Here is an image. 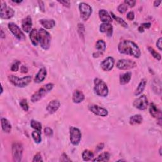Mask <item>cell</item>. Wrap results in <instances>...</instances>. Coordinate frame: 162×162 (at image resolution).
I'll use <instances>...</instances> for the list:
<instances>
[{
    "mask_svg": "<svg viewBox=\"0 0 162 162\" xmlns=\"http://www.w3.org/2000/svg\"><path fill=\"white\" fill-rule=\"evenodd\" d=\"M118 50L121 54L132 56L139 58L141 56V50L137 44L130 40H123L118 45Z\"/></svg>",
    "mask_w": 162,
    "mask_h": 162,
    "instance_id": "6da1fadb",
    "label": "cell"
},
{
    "mask_svg": "<svg viewBox=\"0 0 162 162\" xmlns=\"http://www.w3.org/2000/svg\"><path fill=\"white\" fill-rule=\"evenodd\" d=\"M54 88V84L52 83H48L44 85L40 89H39L36 92L31 96V101L36 103L43 98L49 92H50Z\"/></svg>",
    "mask_w": 162,
    "mask_h": 162,
    "instance_id": "7a4b0ae2",
    "label": "cell"
},
{
    "mask_svg": "<svg viewBox=\"0 0 162 162\" xmlns=\"http://www.w3.org/2000/svg\"><path fill=\"white\" fill-rule=\"evenodd\" d=\"M94 91L95 93L100 97H106L109 93V89L106 84L99 78L94 80Z\"/></svg>",
    "mask_w": 162,
    "mask_h": 162,
    "instance_id": "3957f363",
    "label": "cell"
},
{
    "mask_svg": "<svg viewBox=\"0 0 162 162\" xmlns=\"http://www.w3.org/2000/svg\"><path fill=\"white\" fill-rule=\"evenodd\" d=\"M39 38V44L41 48L44 50H48L50 48L51 37L49 32L46 31L44 28H40L38 31Z\"/></svg>",
    "mask_w": 162,
    "mask_h": 162,
    "instance_id": "277c9868",
    "label": "cell"
},
{
    "mask_svg": "<svg viewBox=\"0 0 162 162\" xmlns=\"http://www.w3.org/2000/svg\"><path fill=\"white\" fill-rule=\"evenodd\" d=\"M8 80L11 84L18 88H25L32 81V77L31 76H25L24 77L19 78L16 76H8Z\"/></svg>",
    "mask_w": 162,
    "mask_h": 162,
    "instance_id": "5b68a950",
    "label": "cell"
},
{
    "mask_svg": "<svg viewBox=\"0 0 162 162\" xmlns=\"http://www.w3.org/2000/svg\"><path fill=\"white\" fill-rule=\"evenodd\" d=\"M79 8L81 19L84 21L88 20L92 13V7L88 3H80L79 4Z\"/></svg>",
    "mask_w": 162,
    "mask_h": 162,
    "instance_id": "8992f818",
    "label": "cell"
},
{
    "mask_svg": "<svg viewBox=\"0 0 162 162\" xmlns=\"http://www.w3.org/2000/svg\"><path fill=\"white\" fill-rule=\"evenodd\" d=\"M23 148L22 144L20 142H15L12 145V157L14 161L20 162L22 160L23 156Z\"/></svg>",
    "mask_w": 162,
    "mask_h": 162,
    "instance_id": "52a82bcc",
    "label": "cell"
},
{
    "mask_svg": "<svg viewBox=\"0 0 162 162\" xmlns=\"http://www.w3.org/2000/svg\"><path fill=\"white\" fill-rule=\"evenodd\" d=\"M15 15V11L4 2H2L0 8V16L2 19H10Z\"/></svg>",
    "mask_w": 162,
    "mask_h": 162,
    "instance_id": "ba28073f",
    "label": "cell"
},
{
    "mask_svg": "<svg viewBox=\"0 0 162 162\" xmlns=\"http://www.w3.org/2000/svg\"><path fill=\"white\" fill-rule=\"evenodd\" d=\"M82 138V134L79 130L76 127H70V140L71 143L74 146H77L80 143Z\"/></svg>",
    "mask_w": 162,
    "mask_h": 162,
    "instance_id": "9c48e42d",
    "label": "cell"
},
{
    "mask_svg": "<svg viewBox=\"0 0 162 162\" xmlns=\"http://www.w3.org/2000/svg\"><path fill=\"white\" fill-rule=\"evenodd\" d=\"M137 66V63L133 60L128 59L119 60L117 63V67L119 70H127L135 68Z\"/></svg>",
    "mask_w": 162,
    "mask_h": 162,
    "instance_id": "30bf717a",
    "label": "cell"
},
{
    "mask_svg": "<svg viewBox=\"0 0 162 162\" xmlns=\"http://www.w3.org/2000/svg\"><path fill=\"white\" fill-rule=\"evenodd\" d=\"M8 27L9 30L12 33L15 37H16L17 39L20 40H24L26 39V37L25 36L24 33L22 32V31L20 29V28L15 24V23L11 22L8 24Z\"/></svg>",
    "mask_w": 162,
    "mask_h": 162,
    "instance_id": "8fae6325",
    "label": "cell"
},
{
    "mask_svg": "<svg viewBox=\"0 0 162 162\" xmlns=\"http://www.w3.org/2000/svg\"><path fill=\"white\" fill-rule=\"evenodd\" d=\"M133 105L140 110H144L148 106V100L146 95L142 94L141 96L137 98L133 103Z\"/></svg>",
    "mask_w": 162,
    "mask_h": 162,
    "instance_id": "7c38bea8",
    "label": "cell"
},
{
    "mask_svg": "<svg viewBox=\"0 0 162 162\" xmlns=\"http://www.w3.org/2000/svg\"><path fill=\"white\" fill-rule=\"evenodd\" d=\"M89 110L94 114L100 117H106L108 112L105 108L98 106L97 105H91L89 106Z\"/></svg>",
    "mask_w": 162,
    "mask_h": 162,
    "instance_id": "4fadbf2b",
    "label": "cell"
},
{
    "mask_svg": "<svg viewBox=\"0 0 162 162\" xmlns=\"http://www.w3.org/2000/svg\"><path fill=\"white\" fill-rule=\"evenodd\" d=\"M115 65V60L113 57L108 56L101 63V67L103 71H111Z\"/></svg>",
    "mask_w": 162,
    "mask_h": 162,
    "instance_id": "5bb4252c",
    "label": "cell"
},
{
    "mask_svg": "<svg viewBox=\"0 0 162 162\" xmlns=\"http://www.w3.org/2000/svg\"><path fill=\"white\" fill-rule=\"evenodd\" d=\"M32 27V20L31 16H27L25 19H24L22 21V30L28 33L31 32Z\"/></svg>",
    "mask_w": 162,
    "mask_h": 162,
    "instance_id": "9a60e30c",
    "label": "cell"
},
{
    "mask_svg": "<svg viewBox=\"0 0 162 162\" xmlns=\"http://www.w3.org/2000/svg\"><path fill=\"white\" fill-rule=\"evenodd\" d=\"M60 106V102L58 100H53L48 103L47 107H46V110H47V112L49 113L53 114L56 112H57Z\"/></svg>",
    "mask_w": 162,
    "mask_h": 162,
    "instance_id": "2e32d148",
    "label": "cell"
},
{
    "mask_svg": "<svg viewBox=\"0 0 162 162\" xmlns=\"http://www.w3.org/2000/svg\"><path fill=\"white\" fill-rule=\"evenodd\" d=\"M100 31L103 33L106 34L107 36L112 37L113 35V28L110 23H103L100 25Z\"/></svg>",
    "mask_w": 162,
    "mask_h": 162,
    "instance_id": "e0dca14e",
    "label": "cell"
},
{
    "mask_svg": "<svg viewBox=\"0 0 162 162\" xmlns=\"http://www.w3.org/2000/svg\"><path fill=\"white\" fill-rule=\"evenodd\" d=\"M47 76V71L44 67H43L40 69L39 72L36 75V77L34 78V82L35 83L39 84L44 81Z\"/></svg>",
    "mask_w": 162,
    "mask_h": 162,
    "instance_id": "ac0fdd59",
    "label": "cell"
},
{
    "mask_svg": "<svg viewBox=\"0 0 162 162\" xmlns=\"http://www.w3.org/2000/svg\"><path fill=\"white\" fill-rule=\"evenodd\" d=\"M99 16L100 20L103 23H111L113 21L111 15L108 11L104 9H101L99 11Z\"/></svg>",
    "mask_w": 162,
    "mask_h": 162,
    "instance_id": "d6986e66",
    "label": "cell"
},
{
    "mask_svg": "<svg viewBox=\"0 0 162 162\" xmlns=\"http://www.w3.org/2000/svg\"><path fill=\"white\" fill-rule=\"evenodd\" d=\"M85 99V96L83 92L79 90H75L73 96H72V101L75 103H80L82 102Z\"/></svg>",
    "mask_w": 162,
    "mask_h": 162,
    "instance_id": "ffe728a7",
    "label": "cell"
},
{
    "mask_svg": "<svg viewBox=\"0 0 162 162\" xmlns=\"http://www.w3.org/2000/svg\"><path fill=\"white\" fill-rule=\"evenodd\" d=\"M30 39L32 44L34 46H37L39 43V32L36 28H33L30 32L29 35Z\"/></svg>",
    "mask_w": 162,
    "mask_h": 162,
    "instance_id": "44dd1931",
    "label": "cell"
},
{
    "mask_svg": "<svg viewBox=\"0 0 162 162\" xmlns=\"http://www.w3.org/2000/svg\"><path fill=\"white\" fill-rule=\"evenodd\" d=\"M39 22L43 27L47 29L53 28L56 25V22L53 19H41L39 20Z\"/></svg>",
    "mask_w": 162,
    "mask_h": 162,
    "instance_id": "7402d4cb",
    "label": "cell"
},
{
    "mask_svg": "<svg viewBox=\"0 0 162 162\" xmlns=\"http://www.w3.org/2000/svg\"><path fill=\"white\" fill-rule=\"evenodd\" d=\"M1 124L3 130L6 133H10L12 129V126L10 122L5 118H2Z\"/></svg>",
    "mask_w": 162,
    "mask_h": 162,
    "instance_id": "603a6c76",
    "label": "cell"
},
{
    "mask_svg": "<svg viewBox=\"0 0 162 162\" xmlns=\"http://www.w3.org/2000/svg\"><path fill=\"white\" fill-rule=\"evenodd\" d=\"M132 78V73L127 72L124 74L120 75V84L121 85H125L128 84Z\"/></svg>",
    "mask_w": 162,
    "mask_h": 162,
    "instance_id": "cb8c5ba5",
    "label": "cell"
},
{
    "mask_svg": "<svg viewBox=\"0 0 162 162\" xmlns=\"http://www.w3.org/2000/svg\"><path fill=\"white\" fill-rule=\"evenodd\" d=\"M147 84V80L146 79H142L141 82L139 84L137 89H136L134 92V95L136 96H140L141 94H142V92L144 91V89L146 88V86Z\"/></svg>",
    "mask_w": 162,
    "mask_h": 162,
    "instance_id": "d4e9b609",
    "label": "cell"
},
{
    "mask_svg": "<svg viewBox=\"0 0 162 162\" xmlns=\"http://www.w3.org/2000/svg\"><path fill=\"white\" fill-rule=\"evenodd\" d=\"M143 118L140 114H137L132 115L130 117L129 119V124L132 125H138L140 124L142 122Z\"/></svg>",
    "mask_w": 162,
    "mask_h": 162,
    "instance_id": "484cf974",
    "label": "cell"
},
{
    "mask_svg": "<svg viewBox=\"0 0 162 162\" xmlns=\"http://www.w3.org/2000/svg\"><path fill=\"white\" fill-rule=\"evenodd\" d=\"M82 158L84 161H92L94 158V154L89 149H85L82 153Z\"/></svg>",
    "mask_w": 162,
    "mask_h": 162,
    "instance_id": "4316f807",
    "label": "cell"
},
{
    "mask_svg": "<svg viewBox=\"0 0 162 162\" xmlns=\"http://www.w3.org/2000/svg\"><path fill=\"white\" fill-rule=\"evenodd\" d=\"M110 158V154L108 152H103L98 157L92 160V161H108Z\"/></svg>",
    "mask_w": 162,
    "mask_h": 162,
    "instance_id": "83f0119b",
    "label": "cell"
},
{
    "mask_svg": "<svg viewBox=\"0 0 162 162\" xmlns=\"http://www.w3.org/2000/svg\"><path fill=\"white\" fill-rule=\"evenodd\" d=\"M160 112V111L157 108V105H156L154 103H150L149 113L153 117H154V118L157 117Z\"/></svg>",
    "mask_w": 162,
    "mask_h": 162,
    "instance_id": "f1b7e54d",
    "label": "cell"
},
{
    "mask_svg": "<svg viewBox=\"0 0 162 162\" xmlns=\"http://www.w3.org/2000/svg\"><path fill=\"white\" fill-rule=\"evenodd\" d=\"M96 48L98 50V51H100L103 53V52H104L106 50V43L104 41L103 39H99L96 42Z\"/></svg>",
    "mask_w": 162,
    "mask_h": 162,
    "instance_id": "f546056e",
    "label": "cell"
},
{
    "mask_svg": "<svg viewBox=\"0 0 162 162\" xmlns=\"http://www.w3.org/2000/svg\"><path fill=\"white\" fill-rule=\"evenodd\" d=\"M110 15L112 16V19H114L115 20H116V22H117L121 26H122L125 28L128 27V24H127V23L123 19L120 18V17L117 16L113 12L110 13Z\"/></svg>",
    "mask_w": 162,
    "mask_h": 162,
    "instance_id": "4dcf8cb0",
    "label": "cell"
},
{
    "mask_svg": "<svg viewBox=\"0 0 162 162\" xmlns=\"http://www.w3.org/2000/svg\"><path fill=\"white\" fill-rule=\"evenodd\" d=\"M32 137L33 138L34 141H35L36 143L39 144L42 141L41 135H40V132L38 130H34L32 132Z\"/></svg>",
    "mask_w": 162,
    "mask_h": 162,
    "instance_id": "1f68e13d",
    "label": "cell"
},
{
    "mask_svg": "<svg viewBox=\"0 0 162 162\" xmlns=\"http://www.w3.org/2000/svg\"><path fill=\"white\" fill-rule=\"evenodd\" d=\"M31 126L32 127V128L34 129H35L36 130L41 132L42 130V124H40L39 122L37 120H32L31 121Z\"/></svg>",
    "mask_w": 162,
    "mask_h": 162,
    "instance_id": "d6a6232c",
    "label": "cell"
},
{
    "mask_svg": "<svg viewBox=\"0 0 162 162\" xmlns=\"http://www.w3.org/2000/svg\"><path fill=\"white\" fill-rule=\"evenodd\" d=\"M148 49L149 52L150 53H151V55L153 56L154 58H155L156 60H157L158 61L161 60V56L159 53H158L157 51H156L152 47H150V46H149Z\"/></svg>",
    "mask_w": 162,
    "mask_h": 162,
    "instance_id": "836d02e7",
    "label": "cell"
},
{
    "mask_svg": "<svg viewBox=\"0 0 162 162\" xmlns=\"http://www.w3.org/2000/svg\"><path fill=\"white\" fill-rule=\"evenodd\" d=\"M127 8H128V7L124 3H121L118 5V7L117 8V10L119 13L123 14L124 13H125L127 10Z\"/></svg>",
    "mask_w": 162,
    "mask_h": 162,
    "instance_id": "e575fe53",
    "label": "cell"
},
{
    "mask_svg": "<svg viewBox=\"0 0 162 162\" xmlns=\"http://www.w3.org/2000/svg\"><path fill=\"white\" fill-rule=\"evenodd\" d=\"M20 105L25 112H28V109H29V106H28V103L26 99L22 100L20 102Z\"/></svg>",
    "mask_w": 162,
    "mask_h": 162,
    "instance_id": "d590c367",
    "label": "cell"
},
{
    "mask_svg": "<svg viewBox=\"0 0 162 162\" xmlns=\"http://www.w3.org/2000/svg\"><path fill=\"white\" fill-rule=\"evenodd\" d=\"M21 62L19 60H16L11 66L10 70L12 72H17L19 70V65H20Z\"/></svg>",
    "mask_w": 162,
    "mask_h": 162,
    "instance_id": "8d00e7d4",
    "label": "cell"
},
{
    "mask_svg": "<svg viewBox=\"0 0 162 162\" xmlns=\"http://www.w3.org/2000/svg\"><path fill=\"white\" fill-rule=\"evenodd\" d=\"M44 134L48 137H51L53 134V129L49 127H46V128L44 129Z\"/></svg>",
    "mask_w": 162,
    "mask_h": 162,
    "instance_id": "74e56055",
    "label": "cell"
},
{
    "mask_svg": "<svg viewBox=\"0 0 162 162\" xmlns=\"http://www.w3.org/2000/svg\"><path fill=\"white\" fill-rule=\"evenodd\" d=\"M33 162H40V161H43V160L42 158V156L40 154V153H38L32 160Z\"/></svg>",
    "mask_w": 162,
    "mask_h": 162,
    "instance_id": "f35d334b",
    "label": "cell"
},
{
    "mask_svg": "<svg viewBox=\"0 0 162 162\" xmlns=\"http://www.w3.org/2000/svg\"><path fill=\"white\" fill-rule=\"evenodd\" d=\"M124 3L127 6H129V7H134L136 5V1H135V0H125Z\"/></svg>",
    "mask_w": 162,
    "mask_h": 162,
    "instance_id": "ab89813d",
    "label": "cell"
},
{
    "mask_svg": "<svg viewBox=\"0 0 162 162\" xmlns=\"http://www.w3.org/2000/svg\"><path fill=\"white\" fill-rule=\"evenodd\" d=\"M58 2L62 4L63 7H65L66 8H70V2L68 1V0H63V1H58Z\"/></svg>",
    "mask_w": 162,
    "mask_h": 162,
    "instance_id": "60d3db41",
    "label": "cell"
},
{
    "mask_svg": "<svg viewBox=\"0 0 162 162\" xmlns=\"http://www.w3.org/2000/svg\"><path fill=\"white\" fill-rule=\"evenodd\" d=\"M60 161H72V160L68 157V155L65 153H63L62 154L60 157Z\"/></svg>",
    "mask_w": 162,
    "mask_h": 162,
    "instance_id": "b9f144b4",
    "label": "cell"
},
{
    "mask_svg": "<svg viewBox=\"0 0 162 162\" xmlns=\"http://www.w3.org/2000/svg\"><path fill=\"white\" fill-rule=\"evenodd\" d=\"M134 18H135V14L134 11H130L127 14V19L129 20H133L134 19Z\"/></svg>",
    "mask_w": 162,
    "mask_h": 162,
    "instance_id": "7bdbcfd3",
    "label": "cell"
},
{
    "mask_svg": "<svg viewBox=\"0 0 162 162\" xmlns=\"http://www.w3.org/2000/svg\"><path fill=\"white\" fill-rule=\"evenodd\" d=\"M104 147H105V144H104V143H103V142L100 143L99 144H98V146H96V151L97 152H99L101 151V150L104 148Z\"/></svg>",
    "mask_w": 162,
    "mask_h": 162,
    "instance_id": "ee69618b",
    "label": "cell"
},
{
    "mask_svg": "<svg viewBox=\"0 0 162 162\" xmlns=\"http://www.w3.org/2000/svg\"><path fill=\"white\" fill-rule=\"evenodd\" d=\"M161 40H162V38H160L158 39L157 42V48H158V50H159L160 51H161V50H162Z\"/></svg>",
    "mask_w": 162,
    "mask_h": 162,
    "instance_id": "f6af8a7d",
    "label": "cell"
},
{
    "mask_svg": "<svg viewBox=\"0 0 162 162\" xmlns=\"http://www.w3.org/2000/svg\"><path fill=\"white\" fill-rule=\"evenodd\" d=\"M38 3L39 4V7L40 10H41L43 12H44L45 11V7H44V4L43 1H39Z\"/></svg>",
    "mask_w": 162,
    "mask_h": 162,
    "instance_id": "bcb514c9",
    "label": "cell"
},
{
    "mask_svg": "<svg viewBox=\"0 0 162 162\" xmlns=\"http://www.w3.org/2000/svg\"><path fill=\"white\" fill-rule=\"evenodd\" d=\"M20 72L22 74H27L28 72V68L25 66V65H22L20 67Z\"/></svg>",
    "mask_w": 162,
    "mask_h": 162,
    "instance_id": "7dc6e473",
    "label": "cell"
},
{
    "mask_svg": "<svg viewBox=\"0 0 162 162\" xmlns=\"http://www.w3.org/2000/svg\"><path fill=\"white\" fill-rule=\"evenodd\" d=\"M141 26H142L144 28V29H145V28H149L151 27L152 24H151V23H149V22H148V23H143V24H142L141 25Z\"/></svg>",
    "mask_w": 162,
    "mask_h": 162,
    "instance_id": "c3c4849f",
    "label": "cell"
},
{
    "mask_svg": "<svg viewBox=\"0 0 162 162\" xmlns=\"http://www.w3.org/2000/svg\"><path fill=\"white\" fill-rule=\"evenodd\" d=\"M103 54V53H101V52H100V51H98L97 53H94L93 54V56L94 58H98V57H100V56H101Z\"/></svg>",
    "mask_w": 162,
    "mask_h": 162,
    "instance_id": "681fc988",
    "label": "cell"
},
{
    "mask_svg": "<svg viewBox=\"0 0 162 162\" xmlns=\"http://www.w3.org/2000/svg\"><path fill=\"white\" fill-rule=\"evenodd\" d=\"M161 1H154V3H153L154 7H159V5L161 4Z\"/></svg>",
    "mask_w": 162,
    "mask_h": 162,
    "instance_id": "f907efd6",
    "label": "cell"
},
{
    "mask_svg": "<svg viewBox=\"0 0 162 162\" xmlns=\"http://www.w3.org/2000/svg\"><path fill=\"white\" fill-rule=\"evenodd\" d=\"M138 31L140 32H144V28L142 26H140L138 27Z\"/></svg>",
    "mask_w": 162,
    "mask_h": 162,
    "instance_id": "816d5d0a",
    "label": "cell"
},
{
    "mask_svg": "<svg viewBox=\"0 0 162 162\" xmlns=\"http://www.w3.org/2000/svg\"><path fill=\"white\" fill-rule=\"evenodd\" d=\"M4 38H5V34L4 33L3 31L2 30V31H1V38L4 39Z\"/></svg>",
    "mask_w": 162,
    "mask_h": 162,
    "instance_id": "f5cc1de1",
    "label": "cell"
},
{
    "mask_svg": "<svg viewBox=\"0 0 162 162\" xmlns=\"http://www.w3.org/2000/svg\"><path fill=\"white\" fill-rule=\"evenodd\" d=\"M12 2L14 3H20L22 2V0H19V1H16V0H12Z\"/></svg>",
    "mask_w": 162,
    "mask_h": 162,
    "instance_id": "db71d44e",
    "label": "cell"
},
{
    "mask_svg": "<svg viewBox=\"0 0 162 162\" xmlns=\"http://www.w3.org/2000/svg\"><path fill=\"white\" fill-rule=\"evenodd\" d=\"M1 89H2V91H1V94L3 93V86H1Z\"/></svg>",
    "mask_w": 162,
    "mask_h": 162,
    "instance_id": "11a10c76",
    "label": "cell"
},
{
    "mask_svg": "<svg viewBox=\"0 0 162 162\" xmlns=\"http://www.w3.org/2000/svg\"><path fill=\"white\" fill-rule=\"evenodd\" d=\"M160 155L161 156V148H160Z\"/></svg>",
    "mask_w": 162,
    "mask_h": 162,
    "instance_id": "9f6ffc18",
    "label": "cell"
},
{
    "mask_svg": "<svg viewBox=\"0 0 162 162\" xmlns=\"http://www.w3.org/2000/svg\"><path fill=\"white\" fill-rule=\"evenodd\" d=\"M125 161V160H118V161Z\"/></svg>",
    "mask_w": 162,
    "mask_h": 162,
    "instance_id": "6f0895ef",
    "label": "cell"
}]
</instances>
